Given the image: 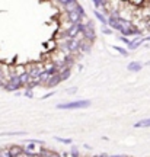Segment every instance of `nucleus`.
Listing matches in <instances>:
<instances>
[{
    "label": "nucleus",
    "mask_w": 150,
    "mask_h": 157,
    "mask_svg": "<svg viewBox=\"0 0 150 157\" xmlns=\"http://www.w3.org/2000/svg\"><path fill=\"white\" fill-rule=\"evenodd\" d=\"M70 157H80L79 156V150L76 147H72V151H70Z\"/></svg>",
    "instance_id": "obj_17"
},
{
    "label": "nucleus",
    "mask_w": 150,
    "mask_h": 157,
    "mask_svg": "<svg viewBox=\"0 0 150 157\" xmlns=\"http://www.w3.org/2000/svg\"><path fill=\"white\" fill-rule=\"evenodd\" d=\"M23 96H26V98H32V96H34L32 90H25V93H23Z\"/></svg>",
    "instance_id": "obj_19"
},
{
    "label": "nucleus",
    "mask_w": 150,
    "mask_h": 157,
    "mask_svg": "<svg viewBox=\"0 0 150 157\" xmlns=\"http://www.w3.org/2000/svg\"><path fill=\"white\" fill-rule=\"evenodd\" d=\"M114 50L117 51L118 54H121L122 57H127V56H128V50H127V48H122V47H118V45H114Z\"/></svg>",
    "instance_id": "obj_12"
},
{
    "label": "nucleus",
    "mask_w": 150,
    "mask_h": 157,
    "mask_svg": "<svg viewBox=\"0 0 150 157\" xmlns=\"http://www.w3.org/2000/svg\"><path fill=\"white\" fill-rule=\"evenodd\" d=\"M57 141H60V143H63V144H72V140L70 138H63V137H56Z\"/></svg>",
    "instance_id": "obj_15"
},
{
    "label": "nucleus",
    "mask_w": 150,
    "mask_h": 157,
    "mask_svg": "<svg viewBox=\"0 0 150 157\" xmlns=\"http://www.w3.org/2000/svg\"><path fill=\"white\" fill-rule=\"evenodd\" d=\"M69 93H70V95H73V93H76V87H73V89H70V90H69Z\"/></svg>",
    "instance_id": "obj_22"
},
{
    "label": "nucleus",
    "mask_w": 150,
    "mask_h": 157,
    "mask_svg": "<svg viewBox=\"0 0 150 157\" xmlns=\"http://www.w3.org/2000/svg\"><path fill=\"white\" fill-rule=\"evenodd\" d=\"M66 15H67V21H69L70 25H79V23H82V21L85 19V17L82 16L80 13H77L76 10L69 12V13H66Z\"/></svg>",
    "instance_id": "obj_2"
},
{
    "label": "nucleus",
    "mask_w": 150,
    "mask_h": 157,
    "mask_svg": "<svg viewBox=\"0 0 150 157\" xmlns=\"http://www.w3.org/2000/svg\"><path fill=\"white\" fill-rule=\"evenodd\" d=\"M70 73H72V68L70 67H64V68H61L60 71H58V76H60L61 78V82H64V80H67V78L70 77Z\"/></svg>",
    "instance_id": "obj_6"
},
{
    "label": "nucleus",
    "mask_w": 150,
    "mask_h": 157,
    "mask_svg": "<svg viewBox=\"0 0 150 157\" xmlns=\"http://www.w3.org/2000/svg\"><path fill=\"white\" fill-rule=\"evenodd\" d=\"M90 101H72V102H66V103H58L57 105V109H63V111H67V109H85V108H89Z\"/></svg>",
    "instance_id": "obj_1"
},
{
    "label": "nucleus",
    "mask_w": 150,
    "mask_h": 157,
    "mask_svg": "<svg viewBox=\"0 0 150 157\" xmlns=\"http://www.w3.org/2000/svg\"><path fill=\"white\" fill-rule=\"evenodd\" d=\"M92 5H93L95 10L101 12V9L106 10V6H109V3H108V2H104V0H93V2H92Z\"/></svg>",
    "instance_id": "obj_5"
},
{
    "label": "nucleus",
    "mask_w": 150,
    "mask_h": 157,
    "mask_svg": "<svg viewBox=\"0 0 150 157\" xmlns=\"http://www.w3.org/2000/svg\"><path fill=\"white\" fill-rule=\"evenodd\" d=\"M95 157H109V156H106V154H98V156H95Z\"/></svg>",
    "instance_id": "obj_24"
},
{
    "label": "nucleus",
    "mask_w": 150,
    "mask_h": 157,
    "mask_svg": "<svg viewBox=\"0 0 150 157\" xmlns=\"http://www.w3.org/2000/svg\"><path fill=\"white\" fill-rule=\"evenodd\" d=\"M146 41H150V35H149V36H144V42H146Z\"/></svg>",
    "instance_id": "obj_26"
},
{
    "label": "nucleus",
    "mask_w": 150,
    "mask_h": 157,
    "mask_svg": "<svg viewBox=\"0 0 150 157\" xmlns=\"http://www.w3.org/2000/svg\"><path fill=\"white\" fill-rule=\"evenodd\" d=\"M50 77H51V76L44 70L42 73L39 74V82H41V84H44V86H45V84H47V82L50 80Z\"/></svg>",
    "instance_id": "obj_11"
},
{
    "label": "nucleus",
    "mask_w": 150,
    "mask_h": 157,
    "mask_svg": "<svg viewBox=\"0 0 150 157\" xmlns=\"http://www.w3.org/2000/svg\"><path fill=\"white\" fill-rule=\"evenodd\" d=\"M54 95V92H50V93H45L44 96H42V98H41V99H48V98H51V96Z\"/></svg>",
    "instance_id": "obj_20"
},
{
    "label": "nucleus",
    "mask_w": 150,
    "mask_h": 157,
    "mask_svg": "<svg viewBox=\"0 0 150 157\" xmlns=\"http://www.w3.org/2000/svg\"><path fill=\"white\" fill-rule=\"evenodd\" d=\"M3 86H5V82H3V80H0V87H3Z\"/></svg>",
    "instance_id": "obj_25"
},
{
    "label": "nucleus",
    "mask_w": 150,
    "mask_h": 157,
    "mask_svg": "<svg viewBox=\"0 0 150 157\" xmlns=\"http://www.w3.org/2000/svg\"><path fill=\"white\" fill-rule=\"evenodd\" d=\"M102 32L105 35H111L112 34V29L108 26V25H102Z\"/></svg>",
    "instance_id": "obj_14"
},
{
    "label": "nucleus",
    "mask_w": 150,
    "mask_h": 157,
    "mask_svg": "<svg viewBox=\"0 0 150 157\" xmlns=\"http://www.w3.org/2000/svg\"><path fill=\"white\" fill-rule=\"evenodd\" d=\"M147 3L146 2H141V0H136V2H130V6H146Z\"/></svg>",
    "instance_id": "obj_16"
},
{
    "label": "nucleus",
    "mask_w": 150,
    "mask_h": 157,
    "mask_svg": "<svg viewBox=\"0 0 150 157\" xmlns=\"http://www.w3.org/2000/svg\"><path fill=\"white\" fill-rule=\"evenodd\" d=\"M0 157H12L9 147H6V148H0Z\"/></svg>",
    "instance_id": "obj_13"
},
{
    "label": "nucleus",
    "mask_w": 150,
    "mask_h": 157,
    "mask_svg": "<svg viewBox=\"0 0 150 157\" xmlns=\"http://www.w3.org/2000/svg\"><path fill=\"white\" fill-rule=\"evenodd\" d=\"M67 48H69V51L70 52H77L79 51V45H80V42H79L77 39H67Z\"/></svg>",
    "instance_id": "obj_3"
},
{
    "label": "nucleus",
    "mask_w": 150,
    "mask_h": 157,
    "mask_svg": "<svg viewBox=\"0 0 150 157\" xmlns=\"http://www.w3.org/2000/svg\"><path fill=\"white\" fill-rule=\"evenodd\" d=\"M85 148H86V150H90V148H92V147H90V146H88V144H85Z\"/></svg>",
    "instance_id": "obj_23"
},
{
    "label": "nucleus",
    "mask_w": 150,
    "mask_h": 157,
    "mask_svg": "<svg viewBox=\"0 0 150 157\" xmlns=\"http://www.w3.org/2000/svg\"><path fill=\"white\" fill-rule=\"evenodd\" d=\"M60 82H61L60 76H58V74H56V76H51L50 80L47 82V84H45V86H47V87H54V86H57Z\"/></svg>",
    "instance_id": "obj_8"
},
{
    "label": "nucleus",
    "mask_w": 150,
    "mask_h": 157,
    "mask_svg": "<svg viewBox=\"0 0 150 157\" xmlns=\"http://www.w3.org/2000/svg\"><path fill=\"white\" fill-rule=\"evenodd\" d=\"M93 15L102 25H108V17H106L105 13H102V12H99V10H93Z\"/></svg>",
    "instance_id": "obj_7"
},
{
    "label": "nucleus",
    "mask_w": 150,
    "mask_h": 157,
    "mask_svg": "<svg viewBox=\"0 0 150 157\" xmlns=\"http://www.w3.org/2000/svg\"><path fill=\"white\" fill-rule=\"evenodd\" d=\"M120 41H122V42H124V44L127 45H130V42H131V39L130 38H127V36H122V35H120Z\"/></svg>",
    "instance_id": "obj_18"
},
{
    "label": "nucleus",
    "mask_w": 150,
    "mask_h": 157,
    "mask_svg": "<svg viewBox=\"0 0 150 157\" xmlns=\"http://www.w3.org/2000/svg\"><path fill=\"white\" fill-rule=\"evenodd\" d=\"M128 71H133V73H137V71H140L141 68H143V64L140 61H131L130 64L127 66Z\"/></svg>",
    "instance_id": "obj_4"
},
{
    "label": "nucleus",
    "mask_w": 150,
    "mask_h": 157,
    "mask_svg": "<svg viewBox=\"0 0 150 157\" xmlns=\"http://www.w3.org/2000/svg\"><path fill=\"white\" fill-rule=\"evenodd\" d=\"M149 127H150V118L141 119V121L134 124V128H149Z\"/></svg>",
    "instance_id": "obj_9"
},
{
    "label": "nucleus",
    "mask_w": 150,
    "mask_h": 157,
    "mask_svg": "<svg viewBox=\"0 0 150 157\" xmlns=\"http://www.w3.org/2000/svg\"><path fill=\"white\" fill-rule=\"evenodd\" d=\"M13 135H26L23 131H9V132H0V137H13Z\"/></svg>",
    "instance_id": "obj_10"
},
{
    "label": "nucleus",
    "mask_w": 150,
    "mask_h": 157,
    "mask_svg": "<svg viewBox=\"0 0 150 157\" xmlns=\"http://www.w3.org/2000/svg\"><path fill=\"white\" fill-rule=\"evenodd\" d=\"M48 157H61V156H60V154H57V153H54V151H53V153H51V154H50V156H48Z\"/></svg>",
    "instance_id": "obj_21"
},
{
    "label": "nucleus",
    "mask_w": 150,
    "mask_h": 157,
    "mask_svg": "<svg viewBox=\"0 0 150 157\" xmlns=\"http://www.w3.org/2000/svg\"><path fill=\"white\" fill-rule=\"evenodd\" d=\"M146 66H150V61H147V63H146Z\"/></svg>",
    "instance_id": "obj_27"
}]
</instances>
